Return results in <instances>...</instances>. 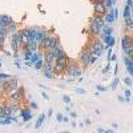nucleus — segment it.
I'll return each instance as SVG.
<instances>
[{"mask_svg": "<svg viewBox=\"0 0 133 133\" xmlns=\"http://www.w3.org/2000/svg\"><path fill=\"white\" fill-rule=\"evenodd\" d=\"M121 48H123V52L125 56L130 57L133 60V37L129 35H125L121 40Z\"/></svg>", "mask_w": 133, "mask_h": 133, "instance_id": "obj_1", "label": "nucleus"}, {"mask_svg": "<svg viewBox=\"0 0 133 133\" xmlns=\"http://www.w3.org/2000/svg\"><path fill=\"white\" fill-rule=\"evenodd\" d=\"M71 63V59L68 56H65L63 59H59L55 61V75H59V73H64L66 72V68Z\"/></svg>", "mask_w": 133, "mask_h": 133, "instance_id": "obj_2", "label": "nucleus"}, {"mask_svg": "<svg viewBox=\"0 0 133 133\" xmlns=\"http://www.w3.org/2000/svg\"><path fill=\"white\" fill-rule=\"evenodd\" d=\"M104 48H105V45H104L103 43H100L98 40H93L92 44H91L89 47H88L89 52L93 55V56H96V57H100V56H101V53H103Z\"/></svg>", "mask_w": 133, "mask_h": 133, "instance_id": "obj_3", "label": "nucleus"}, {"mask_svg": "<svg viewBox=\"0 0 133 133\" xmlns=\"http://www.w3.org/2000/svg\"><path fill=\"white\" fill-rule=\"evenodd\" d=\"M93 55L89 52V49L88 48H83L80 55H79V61L80 64H83L84 66H88V65H91V59H92Z\"/></svg>", "mask_w": 133, "mask_h": 133, "instance_id": "obj_4", "label": "nucleus"}, {"mask_svg": "<svg viewBox=\"0 0 133 133\" xmlns=\"http://www.w3.org/2000/svg\"><path fill=\"white\" fill-rule=\"evenodd\" d=\"M66 73H68L71 77H80L83 75V71L79 65H77L75 61L71 60L69 65H68V68H66Z\"/></svg>", "mask_w": 133, "mask_h": 133, "instance_id": "obj_5", "label": "nucleus"}, {"mask_svg": "<svg viewBox=\"0 0 133 133\" xmlns=\"http://www.w3.org/2000/svg\"><path fill=\"white\" fill-rule=\"evenodd\" d=\"M23 89L21 88H19V89H16V91H12V92H9L8 93V101L9 103H16V104H19L20 103V100L23 98Z\"/></svg>", "mask_w": 133, "mask_h": 133, "instance_id": "obj_6", "label": "nucleus"}, {"mask_svg": "<svg viewBox=\"0 0 133 133\" xmlns=\"http://www.w3.org/2000/svg\"><path fill=\"white\" fill-rule=\"evenodd\" d=\"M17 32H19V36H20V40H21V47L27 45L29 43V29L28 28H21Z\"/></svg>", "mask_w": 133, "mask_h": 133, "instance_id": "obj_7", "label": "nucleus"}, {"mask_svg": "<svg viewBox=\"0 0 133 133\" xmlns=\"http://www.w3.org/2000/svg\"><path fill=\"white\" fill-rule=\"evenodd\" d=\"M93 11L96 15H100V16H104L108 12V9L105 8L103 3H93Z\"/></svg>", "mask_w": 133, "mask_h": 133, "instance_id": "obj_8", "label": "nucleus"}, {"mask_svg": "<svg viewBox=\"0 0 133 133\" xmlns=\"http://www.w3.org/2000/svg\"><path fill=\"white\" fill-rule=\"evenodd\" d=\"M20 116H21V118H23L24 123H28V121L32 118V112H31V109H29V108L21 109V110H20Z\"/></svg>", "mask_w": 133, "mask_h": 133, "instance_id": "obj_9", "label": "nucleus"}, {"mask_svg": "<svg viewBox=\"0 0 133 133\" xmlns=\"http://www.w3.org/2000/svg\"><path fill=\"white\" fill-rule=\"evenodd\" d=\"M101 36V39L104 40L105 43V48H112L115 45V37L110 35V36H105V35H100Z\"/></svg>", "mask_w": 133, "mask_h": 133, "instance_id": "obj_10", "label": "nucleus"}, {"mask_svg": "<svg viewBox=\"0 0 133 133\" xmlns=\"http://www.w3.org/2000/svg\"><path fill=\"white\" fill-rule=\"evenodd\" d=\"M52 53H53L55 60H59V59H63V57L66 56V53H65V51L63 49V47H61V48H56L55 51H52Z\"/></svg>", "mask_w": 133, "mask_h": 133, "instance_id": "obj_11", "label": "nucleus"}, {"mask_svg": "<svg viewBox=\"0 0 133 133\" xmlns=\"http://www.w3.org/2000/svg\"><path fill=\"white\" fill-rule=\"evenodd\" d=\"M103 19H104V23L105 24H113L115 21H116V19H115V16H113V12L110 11V12H107L104 16H103Z\"/></svg>", "mask_w": 133, "mask_h": 133, "instance_id": "obj_12", "label": "nucleus"}, {"mask_svg": "<svg viewBox=\"0 0 133 133\" xmlns=\"http://www.w3.org/2000/svg\"><path fill=\"white\" fill-rule=\"evenodd\" d=\"M124 24H125V29H127L128 32L133 31V16H132V15H130L129 17L124 19Z\"/></svg>", "mask_w": 133, "mask_h": 133, "instance_id": "obj_13", "label": "nucleus"}, {"mask_svg": "<svg viewBox=\"0 0 133 133\" xmlns=\"http://www.w3.org/2000/svg\"><path fill=\"white\" fill-rule=\"evenodd\" d=\"M113 33V28L109 24H104V27L101 28V33L100 35H105V36H110Z\"/></svg>", "mask_w": 133, "mask_h": 133, "instance_id": "obj_14", "label": "nucleus"}, {"mask_svg": "<svg viewBox=\"0 0 133 133\" xmlns=\"http://www.w3.org/2000/svg\"><path fill=\"white\" fill-rule=\"evenodd\" d=\"M7 29H8V33H9V36H11V35H14V33H16V32L19 31L17 23H16V21H12V23H11V24H8Z\"/></svg>", "mask_w": 133, "mask_h": 133, "instance_id": "obj_15", "label": "nucleus"}, {"mask_svg": "<svg viewBox=\"0 0 133 133\" xmlns=\"http://www.w3.org/2000/svg\"><path fill=\"white\" fill-rule=\"evenodd\" d=\"M23 47H27L29 51H32V52H36V51H39V43H36V41H29L27 45H23Z\"/></svg>", "mask_w": 133, "mask_h": 133, "instance_id": "obj_16", "label": "nucleus"}, {"mask_svg": "<svg viewBox=\"0 0 133 133\" xmlns=\"http://www.w3.org/2000/svg\"><path fill=\"white\" fill-rule=\"evenodd\" d=\"M43 72H55V63H45L44 61Z\"/></svg>", "mask_w": 133, "mask_h": 133, "instance_id": "obj_17", "label": "nucleus"}, {"mask_svg": "<svg viewBox=\"0 0 133 133\" xmlns=\"http://www.w3.org/2000/svg\"><path fill=\"white\" fill-rule=\"evenodd\" d=\"M45 113H41L39 117H37V121H36V124H35V129H40L41 128V125H43V123H44V120H45Z\"/></svg>", "mask_w": 133, "mask_h": 133, "instance_id": "obj_18", "label": "nucleus"}, {"mask_svg": "<svg viewBox=\"0 0 133 133\" xmlns=\"http://www.w3.org/2000/svg\"><path fill=\"white\" fill-rule=\"evenodd\" d=\"M11 43H15V44L21 45V40H20V36H19V32L14 33V35H11Z\"/></svg>", "mask_w": 133, "mask_h": 133, "instance_id": "obj_19", "label": "nucleus"}, {"mask_svg": "<svg viewBox=\"0 0 133 133\" xmlns=\"http://www.w3.org/2000/svg\"><path fill=\"white\" fill-rule=\"evenodd\" d=\"M21 48H23L24 49V61H27V60H31V56H32V51H29L27 47H21Z\"/></svg>", "mask_w": 133, "mask_h": 133, "instance_id": "obj_20", "label": "nucleus"}, {"mask_svg": "<svg viewBox=\"0 0 133 133\" xmlns=\"http://www.w3.org/2000/svg\"><path fill=\"white\" fill-rule=\"evenodd\" d=\"M33 66H35V69H37V71H43V66H44V59L37 60L35 64H33Z\"/></svg>", "mask_w": 133, "mask_h": 133, "instance_id": "obj_21", "label": "nucleus"}, {"mask_svg": "<svg viewBox=\"0 0 133 133\" xmlns=\"http://www.w3.org/2000/svg\"><path fill=\"white\" fill-rule=\"evenodd\" d=\"M103 4H104L105 8L108 9V12H110V11L113 9V3H112V0H104Z\"/></svg>", "mask_w": 133, "mask_h": 133, "instance_id": "obj_22", "label": "nucleus"}, {"mask_svg": "<svg viewBox=\"0 0 133 133\" xmlns=\"http://www.w3.org/2000/svg\"><path fill=\"white\" fill-rule=\"evenodd\" d=\"M130 15H132V9H130V7L125 5V8H124V12H123V16H124V19L129 17Z\"/></svg>", "mask_w": 133, "mask_h": 133, "instance_id": "obj_23", "label": "nucleus"}, {"mask_svg": "<svg viewBox=\"0 0 133 133\" xmlns=\"http://www.w3.org/2000/svg\"><path fill=\"white\" fill-rule=\"evenodd\" d=\"M118 84H120V77H115L113 81H112V84H110V87H112V89H116V88L118 87Z\"/></svg>", "mask_w": 133, "mask_h": 133, "instance_id": "obj_24", "label": "nucleus"}, {"mask_svg": "<svg viewBox=\"0 0 133 133\" xmlns=\"http://www.w3.org/2000/svg\"><path fill=\"white\" fill-rule=\"evenodd\" d=\"M0 36H2V37H5V39H7V36H9L7 27H4V28H0Z\"/></svg>", "mask_w": 133, "mask_h": 133, "instance_id": "obj_25", "label": "nucleus"}, {"mask_svg": "<svg viewBox=\"0 0 133 133\" xmlns=\"http://www.w3.org/2000/svg\"><path fill=\"white\" fill-rule=\"evenodd\" d=\"M124 95H125V101H130V96H132L130 89H125L124 91Z\"/></svg>", "mask_w": 133, "mask_h": 133, "instance_id": "obj_26", "label": "nucleus"}, {"mask_svg": "<svg viewBox=\"0 0 133 133\" xmlns=\"http://www.w3.org/2000/svg\"><path fill=\"white\" fill-rule=\"evenodd\" d=\"M44 77H47V79H53L55 77V72H43Z\"/></svg>", "mask_w": 133, "mask_h": 133, "instance_id": "obj_27", "label": "nucleus"}, {"mask_svg": "<svg viewBox=\"0 0 133 133\" xmlns=\"http://www.w3.org/2000/svg\"><path fill=\"white\" fill-rule=\"evenodd\" d=\"M124 83H125V85H127V87H130V85H133V80L130 79L129 76L124 79Z\"/></svg>", "mask_w": 133, "mask_h": 133, "instance_id": "obj_28", "label": "nucleus"}, {"mask_svg": "<svg viewBox=\"0 0 133 133\" xmlns=\"http://www.w3.org/2000/svg\"><path fill=\"white\" fill-rule=\"evenodd\" d=\"M9 75H7V73H0V81H3V80H7V79H9Z\"/></svg>", "mask_w": 133, "mask_h": 133, "instance_id": "obj_29", "label": "nucleus"}, {"mask_svg": "<svg viewBox=\"0 0 133 133\" xmlns=\"http://www.w3.org/2000/svg\"><path fill=\"white\" fill-rule=\"evenodd\" d=\"M108 72H110V64H107L105 68L103 69V75H107Z\"/></svg>", "mask_w": 133, "mask_h": 133, "instance_id": "obj_30", "label": "nucleus"}, {"mask_svg": "<svg viewBox=\"0 0 133 133\" xmlns=\"http://www.w3.org/2000/svg\"><path fill=\"white\" fill-rule=\"evenodd\" d=\"M63 101H64L65 104H71V97H69V96H66V95L63 96Z\"/></svg>", "mask_w": 133, "mask_h": 133, "instance_id": "obj_31", "label": "nucleus"}, {"mask_svg": "<svg viewBox=\"0 0 133 133\" xmlns=\"http://www.w3.org/2000/svg\"><path fill=\"white\" fill-rule=\"evenodd\" d=\"M96 89H97L98 92H105V91H107V88L103 87V85H96Z\"/></svg>", "mask_w": 133, "mask_h": 133, "instance_id": "obj_32", "label": "nucleus"}, {"mask_svg": "<svg viewBox=\"0 0 133 133\" xmlns=\"http://www.w3.org/2000/svg\"><path fill=\"white\" fill-rule=\"evenodd\" d=\"M29 107H31V109H37V108H39V105H37L36 101H32V103L29 104Z\"/></svg>", "mask_w": 133, "mask_h": 133, "instance_id": "obj_33", "label": "nucleus"}, {"mask_svg": "<svg viewBox=\"0 0 133 133\" xmlns=\"http://www.w3.org/2000/svg\"><path fill=\"white\" fill-rule=\"evenodd\" d=\"M76 93H79V95H85V89H83V88H76Z\"/></svg>", "mask_w": 133, "mask_h": 133, "instance_id": "obj_34", "label": "nucleus"}, {"mask_svg": "<svg viewBox=\"0 0 133 133\" xmlns=\"http://www.w3.org/2000/svg\"><path fill=\"white\" fill-rule=\"evenodd\" d=\"M112 12H113V16H115V19L117 20V16H118V9L113 7V9H112Z\"/></svg>", "mask_w": 133, "mask_h": 133, "instance_id": "obj_35", "label": "nucleus"}, {"mask_svg": "<svg viewBox=\"0 0 133 133\" xmlns=\"http://www.w3.org/2000/svg\"><path fill=\"white\" fill-rule=\"evenodd\" d=\"M4 41H5V37H2V36H0V48H3Z\"/></svg>", "mask_w": 133, "mask_h": 133, "instance_id": "obj_36", "label": "nucleus"}, {"mask_svg": "<svg viewBox=\"0 0 133 133\" xmlns=\"http://www.w3.org/2000/svg\"><path fill=\"white\" fill-rule=\"evenodd\" d=\"M63 117H64V116H63L61 113H57V115H56V120H57V121H63Z\"/></svg>", "mask_w": 133, "mask_h": 133, "instance_id": "obj_37", "label": "nucleus"}, {"mask_svg": "<svg viewBox=\"0 0 133 133\" xmlns=\"http://www.w3.org/2000/svg\"><path fill=\"white\" fill-rule=\"evenodd\" d=\"M52 115H53V109L51 108V109H48V112H47V117H52Z\"/></svg>", "mask_w": 133, "mask_h": 133, "instance_id": "obj_38", "label": "nucleus"}, {"mask_svg": "<svg viewBox=\"0 0 133 133\" xmlns=\"http://www.w3.org/2000/svg\"><path fill=\"white\" fill-rule=\"evenodd\" d=\"M41 97H43L44 100H49V96H48L45 92H43V93H41Z\"/></svg>", "mask_w": 133, "mask_h": 133, "instance_id": "obj_39", "label": "nucleus"}, {"mask_svg": "<svg viewBox=\"0 0 133 133\" xmlns=\"http://www.w3.org/2000/svg\"><path fill=\"white\" fill-rule=\"evenodd\" d=\"M125 5H128V7L132 8V7H133V0H127V4H125Z\"/></svg>", "mask_w": 133, "mask_h": 133, "instance_id": "obj_40", "label": "nucleus"}, {"mask_svg": "<svg viewBox=\"0 0 133 133\" xmlns=\"http://www.w3.org/2000/svg\"><path fill=\"white\" fill-rule=\"evenodd\" d=\"M117 98H118V101H120V103H124V101H125V97H124V96H118Z\"/></svg>", "mask_w": 133, "mask_h": 133, "instance_id": "obj_41", "label": "nucleus"}, {"mask_svg": "<svg viewBox=\"0 0 133 133\" xmlns=\"http://www.w3.org/2000/svg\"><path fill=\"white\" fill-rule=\"evenodd\" d=\"M89 124H91V120L89 118H85L84 120V125H89Z\"/></svg>", "mask_w": 133, "mask_h": 133, "instance_id": "obj_42", "label": "nucleus"}, {"mask_svg": "<svg viewBox=\"0 0 133 133\" xmlns=\"http://www.w3.org/2000/svg\"><path fill=\"white\" fill-rule=\"evenodd\" d=\"M117 60V56L116 55H112V56H110V61H116Z\"/></svg>", "mask_w": 133, "mask_h": 133, "instance_id": "obj_43", "label": "nucleus"}, {"mask_svg": "<svg viewBox=\"0 0 133 133\" xmlns=\"http://www.w3.org/2000/svg\"><path fill=\"white\" fill-rule=\"evenodd\" d=\"M24 64H25V65H27V66H33V64H32V63H31V61H29V60H27V61H25V63H24Z\"/></svg>", "mask_w": 133, "mask_h": 133, "instance_id": "obj_44", "label": "nucleus"}, {"mask_svg": "<svg viewBox=\"0 0 133 133\" xmlns=\"http://www.w3.org/2000/svg\"><path fill=\"white\" fill-rule=\"evenodd\" d=\"M63 121H64V123H69V118H68V116H64V117H63Z\"/></svg>", "mask_w": 133, "mask_h": 133, "instance_id": "obj_45", "label": "nucleus"}, {"mask_svg": "<svg viewBox=\"0 0 133 133\" xmlns=\"http://www.w3.org/2000/svg\"><path fill=\"white\" fill-rule=\"evenodd\" d=\"M3 112H4V105H3V104H0V115H2Z\"/></svg>", "mask_w": 133, "mask_h": 133, "instance_id": "obj_46", "label": "nucleus"}, {"mask_svg": "<svg viewBox=\"0 0 133 133\" xmlns=\"http://www.w3.org/2000/svg\"><path fill=\"white\" fill-rule=\"evenodd\" d=\"M96 60H97V57H96V56H92V59H91V64L96 63Z\"/></svg>", "mask_w": 133, "mask_h": 133, "instance_id": "obj_47", "label": "nucleus"}, {"mask_svg": "<svg viewBox=\"0 0 133 133\" xmlns=\"http://www.w3.org/2000/svg\"><path fill=\"white\" fill-rule=\"evenodd\" d=\"M97 132H98V133H105V129H103V128H97Z\"/></svg>", "mask_w": 133, "mask_h": 133, "instance_id": "obj_48", "label": "nucleus"}, {"mask_svg": "<svg viewBox=\"0 0 133 133\" xmlns=\"http://www.w3.org/2000/svg\"><path fill=\"white\" fill-rule=\"evenodd\" d=\"M15 65L17 66V68H19V69L21 68V64H20V61H16V63H15Z\"/></svg>", "mask_w": 133, "mask_h": 133, "instance_id": "obj_49", "label": "nucleus"}, {"mask_svg": "<svg viewBox=\"0 0 133 133\" xmlns=\"http://www.w3.org/2000/svg\"><path fill=\"white\" fill-rule=\"evenodd\" d=\"M105 133H113V129H107Z\"/></svg>", "mask_w": 133, "mask_h": 133, "instance_id": "obj_50", "label": "nucleus"}, {"mask_svg": "<svg viewBox=\"0 0 133 133\" xmlns=\"http://www.w3.org/2000/svg\"><path fill=\"white\" fill-rule=\"evenodd\" d=\"M118 73V68H117V65L115 66V75H117Z\"/></svg>", "mask_w": 133, "mask_h": 133, "instance_id": "obj_51", "label": "nucleus"}, {"mask_svg": "<svg viewBox=\"0 0 133 133\" xmlns=\"http://www.w3.org/2000/svg\"><path fill=\"white\" fill-rule=\"evenodd\" d=\"M69 113H71V116H72V117H76V113H75V112H72V110H71Z\"/></svg>", "mask_w": 133, "mask_h": 133, "instance_id": "obj_52", "label": "nucleus"}, {"mask_svg": "<svg viewBox=\"0 0 133 133\" xmlns=\"http://www.w3.org/2000/svg\"><path fill=\"white\" fill-rule=\"evenodd\" d=\"M116 2H117V0H112V3H113V5L116 4Z\"/></svg>", "mask_w": 133, "mask_h": 133, "instance_id": "obj_53", "label": "nucleus"}, {"mask_svg": "<svg viewBox=\"0 0 133 133\" xmlns=\"http://www.w3.org/2000/svg\"><path fill=\"white\" fill-rule=\"evenodd\" d=\"M2 65H3V64H2V60H0V66H2Z\"/></svg>", "mask_w": 133, "mask_h": 133, "instance_id": "obj_54", "label": "nucleus"}]
</instances>
